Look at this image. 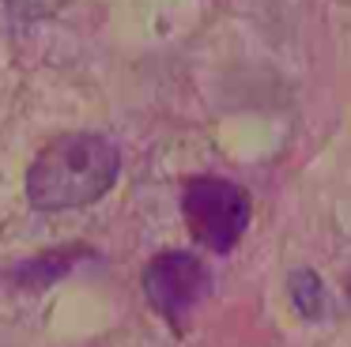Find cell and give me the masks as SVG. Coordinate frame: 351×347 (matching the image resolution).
Returning a JSON list of instances; mask_svg holds the SVG:
<instances>
[{"mask_svg": "<svg viewBox=\"0 0 351 347\" xmlns=\"http://www.w3.org/2000/svg\"><path fill=\"white\" fill-rule=\"evenodd\" d=\"M121 170V151L99 132H64L38 151L27 170V200L38 211L87 208L110 193Z\"/></svg>", "mask_w": 351, "mask_h": 347, "instance_id": "1", "label": "cell"}, {"mask_svg": "<svg viewBox=\"0 0 351 347\" xmlns=\"http://www.w3.org/2000/svg\"><path fill=\"white\" fill-rule=\"evenodd\" d=\"M287 291H291V302H295V309L306 317V321H317V317H325V283L317 279V272L310 268H295L287 279Z\"/></svg>", "mask_w": 351, "mask_h": 347, "instance_id": "4", "label": "cell"}, {"mask_svg": "<svg viewBox=\"0 0 351 347\" xmlns=\"http://www.w3.org/2000/svg\"><path fill=\"white\" fill-rule=\"evenodd\" d=\"M64 4H69V0H4V8H8V15H12L16 23L49 19V15H57Z\"/></svg>", "mask_w": 351, "mask_h": 347, "instance_id": "5", "label": "cell"}, {"mask_svg": "<svg viewBox=\"0 0 351 347\" xmlns=\"http://www.w3.org/2000/svg\"><path fill=\"white\" fill-rule=\"evenodd\" d=\"M182 211L189 234L212 253H230L245 234L253 200L238 181L227 178H193L182 193Z\"/></svg>", "mask_w": 351, "mask_h": 347, "instance_id": "2", "label": "cell"}, {"mask_svg": "<svg viewBox=\"0 0 351 347\" xmlns=\"http://www.w3.org/2000/svg\"><path fill=\"white\" fill-rule=\"evenodd\" d=\"M212 291V272L204 268L197 253L185 249H170L159 253L152 264L144 268V294L174 328H185L189 313L208 298Z\"/></svg>", "mask_w": 351, "mask_h": 347, "instance_id": "3", "label": "cell"}]
</instances>
